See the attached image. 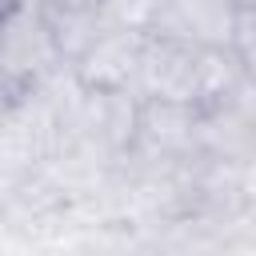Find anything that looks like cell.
<instances>
[{
    "instance_id": "6da1fadb",
    "label": "cell",
    "mask_w": 256,
    "mask_h": 256,
    "mask_svg": "<svg viewBox=\"0 0 256 256\" xmlns=\"http://www.w3.org/2000/svg\"><path fill=\"white\" fill-rule=\"evenodd\" d=\"M68 64L44 20L40 0H0V76L12 88H32Z\"/></svg>"
},
{
    "instance_id": "7a4b0ae2",
    "label": "cell",
    "mask_w": 256,
    "mask_h": 256,
    "mask_svg": "<svg viewBox=\"0 0 256 256\" xmlns=\"http://www.w3.org/2000/svg\"><path fill=\"white\" fill-rule=\"evenodd\" d=\"M60 136H64V124L56 104L40 88H20L8 112L0 116V180L44 168Z\"/></svg>"
},
{
    "instance_id": "3957f363",
    "label": "cell",
    "mask_w": 256,
    "mask_h": 256,
    "mask_svg": "<svg viewBox=\"0 0 256 256\" xmlns=\"http://www.w3.org/2000/svg\"><path fill=\"white\" fill-rule=\"evenodd\" d=\"M196 52L200 48H192L184 40L148 32L132 92L140 100H184V104H196Z\"/></svg>"
},
{
    "instance_id": "277c9868",
    "label": "cell",
    "mask_w": 256,
    "mask_h": 256,
    "mask_svg": "<svg viewBox=\"0 0 256 256\" xmlns=\"http://www.w3.org/2000/svg\"><path fill=\"white\" fill-rule=\"evenodd\" d=\"M196 104L184 100H144L136 144L128 148L144 164H180L196 156Z\"/></svg>"
},
{
    "instance_id": "5b68a950",
    "label": "cell",
    "mask_w": 256,
    "mask_h": 256,
    "mask_svg": "<svg viewBox=\"0 0 256 256\" xmlns=\"http://www.w3.org/2000/svg\"><path fill=\"white\" fill-rule=\"evenodd\" d=\"M240 0H160L152 32L192 48H224L236 40Z\"/></svg>"
},
{
    "instance_id": "8992f818",
    "label": "cell",
    "mask_w": 256,
    "mask_h": 256,
    "mask_svg": "<svg viewBox=\"0 0 256 256\" xmlns=\"http://www.w3.org/2000/svg\"><path fill=\"white\" fill-rule=\"evenodd\" d=\"M148 32L144 28H124V24H108L76 60V76L84 88H132L136 68H140V52H144Z\"/></svg>"
},
{
    "instance_id": "52a82bcc",
    "label": "cell",
    "mask_w": 256,
    "mask_h": 256,
    "mask_svg": "<svg viewBox=\"0 0 256 256\" xmlns=\"http://www.w3.org/2000/svg\"><path fill=\"white\" fill-rule=\"evenodd\" d=\"M40 8H44V20L56 36V48L68 64L112 24L104 0H40Z\"/></svg>"
},
{
    "instance_id": "ba28073f",
    "label": "cell",
    "mask_w": 256,
    "mask_h": 256,
    "mask_svg": "<svg viewBox=\"0 0 256 256\" xmlns=\"http://www.w3.org/2000/svg\"><path fill=\"white\" fill-rule=\"evenodd\" d=\"M104 8H108V20L112 24L152 32V20L160 12V0H104Z\"/></svg>"
},
{
    "instance_id": "9c48e42d",
    "label": "cell",
    "mask_w": 256,
    "mask_h": 256,
    "mask_svg": "<svg viewBox=\"0 0 256 256\" xmlns=\"http://www.w3.org/2000/svg\"><path fill=\"white\" fill-rule=\"evenodd\" d=\"M232 48L240 52L252 84H256V0H240V16H236V40Z\"/></svg>"
},
{
    "instance_id": "30bf717a",
    "label": "cell",
    "mask_w": 256,
    "mask_h": 256,
    "mask_svg": "<svg viewBox=\"0 0 256 256\" xmlns=\"http://www.w3.org/2000/svg\"><path fill=\"white\" fill-rule=\"evenodd\" d=\"M16 92H20V88H12V84H8V80H4V76H0V116H4V112H8V104H12V100H16Z\"/></svg>"
}]
</instances>
